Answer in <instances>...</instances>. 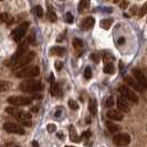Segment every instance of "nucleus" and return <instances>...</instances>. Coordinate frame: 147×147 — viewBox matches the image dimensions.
I'll use <instances>...</instances> for the list:
<instances>
[{
	"instance_id": "f257e3e1",
	"label": "nucleus",
	"mask_w": 147,
	"mask_h": 147,
	"mask_svg": "<svg viewBox=\"0 0 147 147\" xmlns=\"http://www.w3.org/2000/svg\"><path fill=\"white\" fill-rule=\"evenodd\" d=\"M43 88L41 82L36 81V80H28V81L22 82L20 84V90L23 92H27V93H33V92H38V91H41Z\"/></svg>"
},
{
	"instance_id": "f03ea898",
	"label": "nucleus",
	"mask_w": 147,
	"mask_h": 147,
	"mask_svg": "<svg viewBox=\"0 0 147 147\" xmlns=\"http://www.w3.org/2000/svg\"><path fill=\"white\" fill-rule=\"evenodd\" d=\"M6 112L8 114H10L11 116H13L15 118L19 119V121H27V119H31V114L30 113H27L24 111L18 109L17 106H8L6 109Z\"/></svg>"
},
{
	"instance_id": "7ed1b4c3",
	"label": "nucleus",
	"mask_w": 147,
	"mask_h": 147,
	"mask_svg": "<svg viewBox=\"0 0 147 147\" xmlns=\"http://www.w3.org/2000/svg\"><path fill=\"white\" fill-rule=\"evenodd\" d=\"M40 73L39 66H24L20 70L16 71V76L17 78H33L38 76Z\"/></svg>"
},
{
	"instance_id": "20e7f679",
	"label": "nucleus",
	"mask_w": 147,
	"mask_h": 147,
	"mask_svg": "<svg viewBox=\"0 0 147 147\" xmlns=\"http://www.w3.org/2000/svg\"><path fill=\"white\" fill-rule=\"evenodd\" d=\"M34 57H36L34 52H32V51L27 52L22 58L19 59L18 62H16L15 64L11 66V67H12V70H13V71H17V70H20V69H22V67H24L27 64H29L30 62L34 59Z\"/></svg>"
},
{
	"instance_id": "39448f33",
	"label": "nucleus",
	"mask_w": 147,
	"mask_h": 147,
	"mask_svg": "<svg viewBox=\"0 0 147 147\" xmlns=\"http://www.w3.org/2000/svg\"><path fill=\"white\" fill-rule=\"evenodd\" d=\"M27 51H28V43H27V42H22V43H20L19 44V47H18L17 52H16L12 57H11L10 61L7 62V65L12 66L16 62H18V61H19L20 58H22V57L27 53Z\"/></svg>"
},
{
	"instance_id": "423d86ee",
	"label": "nucleus",
	"mask_w": 147,
	"mask_h": 147,
	"mask_svg": "<svg viewBox=\"0 0 147 147\" xmlns=\"http://www.w3.org/2000/svg\"><path fill=\"white\" fill-rule=\"evenodd\" d=\"M29 27V22H23L21 23L17 29H15L11 33V37L15 40L16 42H20L22 40V38L26 36V30Z\"/></svg>"
},
{
	"instance_id": "0eeeda50",
	"label": "nucleus",
	"mask_w": 147,
	"mask_h": 147,
	"mask_svg": "<svg viewBox=\"0 0 147 147\" xmlns=\"http://www.w3.org/2000/svg\"><path fill=\"white\" fill-rule=\"evenodd\" d=\"M8 103L12 104L13 106H23L32 103V98L26 96H10L8 97Z\"/></svg>"
},
{
	"instance_id": "6e6552de",
	"label": "nucleus",
	"mask_w": 147,
	"mask_h": 147,
	"mask_svg": "<svg viewBox=\"0 0 147 147\" xmlns=\"http://www.w3.org/2000/svg\"><path fill=\"white\" fill-rule=\"evenodd\" d=\"M118 92L124 96L125 98H127L128 101H131L133 104H137L138 103V97L135 94V92H133L131 88H128L127 86H119L118 88Z\"/></svg>"
},
{
	"instance_id": "1a4fd4ad",
	"label": "nucleus",
	"mask_w": 147,
	"mask_h": 147,
	"mask_svg": "<svg viewBox=\"0 0 147 147\" xmlns=\"http://www.w3.org/2000/svg\"><path fill=\"white\" fill-rule=\"evenodd\" d=\"M113 143L116 144L117 146H126L131 143V136L126 133H119V134H116L114 135L113 137Z\"/></svg>"
},
{
	"instance_id": "9d476101",
	"label": "nucleus",
	"mask_w": 147,
	"mask_h": 147,
	"mask_svg": "<svg viewBox=\"0 0 147 147\" xmlns=\"http://www.w3.org/2000/svg\"><path fill=\"white\" fill-rule=\"evenodd\" d=\"M3 129L7 133H11V134H19V135H23L24 134V129L23 127L15 123H5L3 124Z\"/></svg>"
},
{
	"instance_id": "9b49d317",
	"label": "nucleus",
	"mask_w": 147,
	"mask_h": 147,
	"mask_svg": "<svg viewBox=\"0 0 147 147\" xmlns=\"http://www.w3.org/2000/svg\"><path fill=\"white\" fill-rule=\"evenodd\" d=\"M133 75H134V78H135L137 81L140 82V84L143 86V88L145 90V88H147V79L145 78L144 73L140 71V69L135 67V69L133 70Z\"/></svg>"
},
{
	"instance_id": "f8f14e48",
	"label": "nucleus",
	"mask_w": 147,
	"mask_h": 147,
	"mask_svg": "<svg viewBox=\"0 0 147 147\" xmlns=\"http://www.w3.org/2000/svg\"><path fill=\"white\" fill-rule=\"evenodd\" d=\"M125 82L128 85H131L134 90H136V91H142V90H144L143 86L140 84V82L137 81L136 79L132 78V76H125Z\"/></svg>"
},
{
	"instance_id": "ddd939ff",
	"label": "nucleus",
	"mask_w": 147,
	"mask_h": 147,
	"mask_svg": "<svg viewBox=\"0 0 147 147\" xmlns=\"http://www.w3.org/2000/svg\"><path fill=\"white\" fill-rule=\"evenodd\" d=\"M107 117H110L111 119H114V121H122L124 116L119 110H110L107 112Z\"/></svg>"
},
{
	"instance_id": "4468645a",
	"label": "nucleus",
	"mask_w": 147,
	"mask_h": 147,
	"mask_svg": "<svg viewBox=\"0 0 147 147\" xmlns=\"http://www.w3.org/2000/svg\"><path fill=\"white\" fill-rule=\"evenodd\" d=\"M94 23H95L94 18H93V17H88V18H85V19L82 21V29L83 30L91 29V28L94 26Z\"/></svg>"
},
{
	"instance_id": "2eb2a0df",
	"label": "nucleus",
	"mask_w": 147,
	"mask_h": 147,
	"mask_svg": "<svg viewBox=\"0 0 147 147\" xmlns=\"http://www.w3.org/2000/svg\"><path fill=\"white\" fill-rule=\"evenodd\" d=\"M88 110H90V113L95 116L97 114V102H96L95 98H91L90 102H88Z\"/></svg>"
},
{
	"instance_id": "dca6fc26",
	"label": "nucleus",
	"mask_w": 147,
	"mask_h": 147,
	"mask_svg": "<svg viewBox=\"0 0 147 147\" xmlns=\"http://www.w3.org/2000/svg\"><path fill=\"white\" fill-rule=\"evenodd\" d=\"M117 107L118 110L121 111V112H123V113H128L129 112V107H128V105L122 100V97H119L117 100Z\"/></svg>"
},
{
	"instance_id": "f3484780",
	"label": "nucleus",
	"mask_w": 147,
	"mask_h": 147,
	"mask_svg": "<svg viewBox=\"0 0 147 147\" xmlns=\"http://www.w3.org/2000/svg\"><path fill=\"white\" fill-rule=\"evenodd\" d=\"M69 134H70V140H72V142H74V143H79V142H80V138H79V136H78L76 131H75V128H74L73 125L70 126Z\"/></svg>"
},
{
	"instance_id": "a211bd4d",
	"label": "nucleus",
	"mask_w": 147,
	"mask_h": 147,
	"mask_svg": "<svg viewBox=\"0 0 147 147\" xmlns=\"http://www.w3.org/2000/svg\"><path fill=\"white\" fill-rule=\"evenodd\" d=\"M51 54L58 55V57H62L65 54V49L61 48V47H53L51 49Z\"/></svg>"
},
{
	"instance_id": "6ab92c4d",
	"label": "nucleus",
	"mask_w": 147,
	"mask_h": 147,
	"mask_svg": "<svg viewBox=\"0 0 147 147\" xmlns=\"http://www.w3.org/2000/svg\"><path fill=\"white\" fill-rule=\"evenodd\" d=\"M106 126H107V129L110 131L111 133H117L121 128L117 124L113 123V122H106Z\"/></svg>"
},
{
	"instance_id": "aec40b11",
	"label": "nucleus",
	"mask_w": 147,
	"mask_h": 147,
	"mask_svg": "<svg viewBox=\"0 0 147 147\" xmlns=\"http://www.w3.org/2000/svg\"><path fill=\"white\" fill-rule=\"evenodd\" d=\"M48 19H49L51 22H55L57 21V19H58L55 11H54L51 7H49V9H48Z\"/></svg>"
},
{
	"instance_id": "412c9836",
	"label": "nucleus",
	"mask_w": 147,
	"mask_h": 147,
	"mask_svg": "<svg viewBox=\"0 0 147 147\" xmlns=\"http://www.w3.org/2000/svg\"><path fill=\"white\" fill-rule=\"evenodd\" d=\"M112 23H113V20H112V19H103V20H101V22H100L101 28H103V29H105V30L110 29Z\"/></svg>"
},
{
	"instance_id": "4be33fe9",
	"label": "nucleus",
	"mask_w": 147,
	"mask_h": 147,
	"mask_svg": "<svg viewBox=\"0 0 147 147\" xmlns=\"http://www.w3.org/2000/svg\"><path fill=\"white\" fill-rule=\"evenodd\" d=\"M50 93H51L52 96H60V90H59V86H58V84L54 82V83H52L51 84V88H50Z\"/></svg>"
},
{
	"instance_id": "5701e85b",
	"label": "nucleus",
	"mask_w": 147,
	"mask_h": 147,
	"mask_svg": "<svg viewBox=\"0 0 147 147\" xmlns=\"http://www.w3.org/2000/svg\"><path fill=\"white\" fill-rule=\"evenodd\" d=\"M33 12H34V15L37 16L38 18H42L43 17V9H42L41 6H36L33 8Z\"/></svg>"
},
{
	"instance_id": "b1692460",
	"label": "nucleus",
	"mask_w": 147,
	"mask_h": 147,
	"mask_svg": "<svg viewBox=\"0 0 147 147\" xmlns=\"http://www.w3.org/2000/svg\"><path fill=\"white\" fill-rule=\"evenodd\" d=\"M88 6V0H81L80 1V3H79V7H78V10L82 12V11H84Z\"/></svg>"
},
{
	"instance_id": "393cba45",
	"label": "nucleus",
	"mask_w": 147,
	"mask_h": 147,
	"mask_svg": "<svg viewBox=\"0 0 147 147\" xmlns=\"http://www.w3.org/2000/svg\"><path fill=\"white\" fill-rule=\"evenodd\" d=\"M104 73L106 74L114 73V65L112 63H106L105 66H104Z\"/></svg>"
},
{
	"instance_id": "a878e982",
	"label": "nucleus",
	"mask_w": 147,
	"mask_h": 147,
	"mask_svg": "<svg viewBox=\"0 0 147 147\" xmlns=\"http://www.w3.org/2000/svg\"><path fill=\"white\" fill-rule=\"evenodd\" d=\"M73 45H74V48H75L76 50H79V49H81L82 47H83V42H82L81 39L75 38V39L73 40Z\"/></svg>"
},
{
	"instance_id": "bb28decb",
	"label": "nucleus",
	"mask_w": 147,
	"mask_h": 147,
	"mask_svg": "<svg viewBox=\"0 0 147 147\" xmlns=\"http://www.w3.org/2000/svg\"><path fill=\"white\" fill-rule=\"evenodd\" d=\"M9 88H10V83H9V82L1 81V83H0V91H1V92L7 91V90H9Z\"/></svg>"
},
{
	"instance_id": "cd10ccee",
	"label": "nucleus",
	"mask_w": 147,
	"mask_h": 147,
	"mask_svg": "<svg viewBox=\"0 0 147 147\" xmlns=\"http://www.w3.org/2000/svg\"><path fill=\"white\" fill-rule=\"evenodd\" d=\"M67 104H69V107H70L71 110L76 111L79 109V104L76 103V101H74V100H69Z\"/></svg>"
},
{
	"instance_id": "c85d7f7f",
	"label": "nucleus",
	"mask_w": 147,
	"mask_h": 147,
	"mask_svg": "<svg viewBox=\"0 0 147 147\" xmlns=\"http://www.w3.org/2000/svg\"><path fill=\"white\" fill-rule=\"evenodd\" d=\"M84 76L86 80H90L92 78V69L90 66H86L85 70H84Z\"/></svg>"
},
{
	"instance_id": "c756f323",
	"label": "nucleus",
	"mask_w": 147,
	"mask_h": 147,
	"mask_svg": "<svg viewBox=\"0 0 147 147\" xmlns=\"http://www.w3.org/2000/svg\"><path fill=\"white\" fill-rule=\"evenodd\" d=\"M146 13H147V2L143 6V7H140V11H138V17L142 18V17H144Z\"/></svg>"
},
{
	"instance_id": "7c9ffc66",
	"label": "nucleus",
	"mask_w": 147,
	"mask_h": 147,
	"mask_svg": "<svg viewBox=\"0 0 147 147\" xmlns=\"http://www.w3.org/2000/svg\"><path fill=\"white\" fill-rule=\"evenodd\" d=\"M113 60H114V57H113V55H111L110 53H107V52L104 53V62H105V63H111Z\"/></svg>"
},
{
	"instance_id": "2f4dec72",
	"label": "nucleus",
	"mask_w": 147,
	"mask_h": 147,
	"mask_svg": "<svg viewBox=\"0 0 147 147\" xmlns=\"http://www.w3.org/2000/svg\"><path fill=\"white\" fill-rule=\"evenodd\" d=\"M73 20H74L73 15H72L71 12H66L65 13V21L67 22V23H72Z\"/></svg>"
},
{
	"instance_id": "473e14b6",
	"label": "nucleus",
	"mask_w": 147,
	"mask_h": 147,
	"mask_svg": "<svg viewBox=\"0 0 147 147\" xmlns=\"http://www.w3.org/2000/svg\"><path fill=\"white\" fill-rule=\"evenodd\" d=\"M114 103H115V101H114V97L113 96L107 97V100H106V106L112 107V106H114Z\"/></svg>"
},
{
	"instance_id": "72a5a7b5",
	"label": "nucleus",
	"mask_w": 147,
	"mask_h": 147,
	"mask_svg": "<svg viewBox=\"0 0 147 147\" xmlns=\"http://www.w3.org/2000/svg\"><path fill=\"white\" fill-rule=\"evenodd\" d=\"M91 59L93 60V62L98 63V62H100V60H101V57H100V54H98V53H93V54L91 55Z\"/></svg>"
},
{
	"instance_id": "f704fd0d",
	"label": "nucleus",
	"mask_w": 147,
	"mask_h": 147,
	"mask_svg": "<svg viewBox=\"0 0 147 147\" xmlns=\"http://www.w3.org/2000/svg\"><path fill=\"white\" fill-rule=\"evenodd\" d=\"M47 129H48L49 133H54L57 131V126L54 125V124H48L47 125Z\"/></svg>"
},
{
	"instance_id": "c9c22d12",
	"label": "nucleus",
	"mask_w": 147,
	"mask_h": 147,
	"mask_svg": "<svg viewBox=\"0 0 147 147\" xmlns=\"http://www.w3.org/2000/svg\"><path fill=\"white\" fill-rule=\"evenodd\" d=\"M10 18V16L8 15L7 12H3V13H1V21L2 22H7L8 23V19Z\"/></svg>"
},
{
	"instance_id": "e433bc0d",
	"label": "nucleus",
	"mask_w": 147,
	"mask_h": 147,
	"mask_svg": "<svg viewBox=\"0 0 147 147\" xmlns=\"http://www.w3.org/2000/svg\"><path fill=\"white\" fill-rule=\"evenodd\" d=\"M28 41H29L31 44H36V37H34V33H33V32L31 33V36L29 37Z\"/></svg>"
},
{
	"instance_id": "4c0bfd02",
	"label": "nucleus",
	"mask_w": 147,
	"mask_h": 147,
	"mask_svg": "<svg viewBox=\"0 0 147 147\" xmlns=\"http://www.w3.org/2000/svg\"><path fill=\"white\" fill-rule=\"evenodd\" d=\"M62 66H63V63H62V62H60V61H57V62H55V69H57L58 71L61 70Z\"/></svg>"
},
{
	"instance_id": "58836bf2",
	"label": "nucleus",
	"mask_w": 147,
	"mask_h": 147,
	"mask_svg": "<svg viewBox=\"0 0 147 147\" xmlns=\"http://www.w3.org/2000/svg\"><path fill=\"white\" fill-rule=\"evenodd\" d=\"M82 136H83V137H85V138H88V137L91 136V133H90V132H84L83 134H82Z\"/></svg>"
},
{
	"instance_id": "ea45409f",
	"label": "nucleus",
	"mask_w": 147,
	"mask_h": 147,
	"mask_svg": "<svg viewBox=\"0 0 147 147\" xmlns=\"http://www.w3.org/2000/svg\"><path fill=\"white\" fill-rule=\"evenodd\" d=\"M50 82H51V83H54V82H55V79H54V75H53V74H50Z\"/></svg>"
},
{
	"instance_id": "a19ab883",
	"label": "nucleus",
	"mask_w": 147,
	"mask_h": 147,
	"mask_svg": "<svg viewBox=\"0 0 147 147\" xmlns=\"http://www.w3.org/2000/svg\"><path fill=\"white\" fill-rule=\"evenodd\" d=\"M32 145H33V146H38V143L37 142H33V143H32Z\"/></svg>"
},
{
	"instance_id": "79ce46f5",
	"label": "nucleus",
	"mask_w": 147,
	"mask_h": 147,
	"mask_svg": "<svg viewBox=\"0 0 147 147\" xmlns=\"http://www.w3.org/2000/svg\"><path fill=\"white\" fill-rule=\"evenodd\" d=\"M58 137H63V134H58Z\"/></svg>"
},
{
	"instance_id": "37998d69",
	"label": "nucleus",
	"mask_w": 147,
	"mask_h": 147,
	"mask_svg": "<svg viewBox=\"0 0 147 147\" xmlns=\"http://www.w3.org/2000/svg\"><path fill=\"white\" fill-rule=\"evenodd\" d=\"M118 1H119V0H114V2H118Z\"/></svg>"
},
{
	"instance_id": "c03bdc74",
	"label": "nucleus",
	"mask_w": 147,
	"mask_h": 147,
	"mask_svg": "<svg viewBox=\"0 0 147 147\" xmlns=\"http://www.w3.org/2000/svg\"><path fill=\"white\" fill-rule=\"evenodd\" d=\"M65 147H74V146H65Z\"/></svg>"
},
{
	"instance_id": "a18cd8bd",
	"label": "nucleus",
	"mask_w": 147,
	"mask_h": 147,
	"mask_svg": "<svg viewBox=\"0 0 147 147\" xmlns=\"http://www.w3.org/2000/svg\"><path fill=\"white\" fill-rule=\"evenodd\" d=\"M17 147H19V146H17Z\"/></svg>"
},
{
	"instance_id": "49530a36",
	"label": "nucleus",
	"mask_w": 147,
	"mask_h": 147,
	"mask_svg": "<svg viewBox=\"0 0 147 147\" xmlns=\"http://www.w3.org/2000/svg\"><path fill=\"white\" fill-rule=\"evenodd\" d=\"M62 1H63V0H62Z\"/></svg>"
}]
</instances>
